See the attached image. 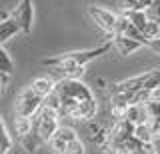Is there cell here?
<instances>
[{"mask_svg":"<svg viewBox=\"0 0 160 154\" xmlns=\"http://www.w3.org/2000/svg\"><path fill=\"white\" fill-rule=\"evenodd\" d=\"M56 94L60 96L62 118H72L78 122H88L96 116V98L92 90L80 78H62L56 82Z\"/></svg>","mask_w":160,"mask_h":154,"instance_id":"1","label":"cell"},{"mask_svg":"<svg viewBox=\"0 0 160 154\" xmlns=\"http://www.w3.org/2000/svg\"><path fill=\"white\" fill-rule=\"evenodd\" d=\"M108 50H110V42L100 44L96 48H88V50H76V52L58 54V56H52V58H44L42 66H48L54 72L64 74V78H82L84 66L88 62L100 58L102 54H106Z\"/></svg>","mask_w":160,"mask_h":154,"instance_id":"2","label":"cell"},{"mask_svg":"<svg viewBox=\"0 0 160 154\" xmlns=\"http://www.w3.org/2000/svg\"><path fill=\"white\" fill-rule=\"evenodd\" d=\"M60 118H62V114L58 110H52V108L46 106H42L36 116H32V130L38 134L44 144H50L54 134L60 130V126H62Z\"/></svg>","mask_w":160,"mask_h":154,"instance_id":"3","label":"cell"},{"mask_svg":"<svg viewBox=\"0 0 160 154\" xmlns=\"http://www.w3.org/2000/svg\"><path fill=\"white\" fill-rule=\"evenodd\" d=\"M42 104H44V98L40 96V94H36L30 86H26L16 96V102H14V116L32 118L40 112Z\"/></svg>","mask_w":160,"mask_h":154,"instance_id":"4","label":"cell"},{"mask_svg":"<svg viewBox=\"0 0 160 154\" xmlns=\"http://www.w3.org/2000/svg\"><path fill=\"white\" fill-rule=\"evenodd\" d=\"M132 136H134V124H130L128 120H114L112 128H108V140L102 146L104 154H116L120 144H124Z\"/></svg>","mask_w":160,"mask_h":154,"instance_id":"5","label":"cell"},{"mask_svg":"<svg viewBox=\"0 0 160 154\" xmlns=\"http://www.w3.org/2000/svg\"><path fill=\"white\" fill-rule=\"evenodd\" d=\"M88 14L96 26L100 30H104L106 34H110V38L116 34V24H118V12H112L108 8H102V6H96V4H90L88 6Z\"/></svg>","mask_w":160,"mask_h":154,"instance_id":"6","label":"cell"},{"mask_svg":"<svg viewBox=\"0 0 160 154\" xmlns=\"http://www.w3.org/2000/svg\"><path fill=\"white\" fill-rule=\"evenodd\" d=\"M78 138V134L74 128H70V126H60V130L54 134V138L50 140V150H52L54 154H66L68 150V146H70V142H74Z\"/></svg>","mask_w":160,"mask_h":154,"instance_id":"7","label":"cell"},{"mask_svg":"<svg viewBox=\"0 0 160 154\" xmlns=\"http://www.w3.org/2000/svg\"><path fill=\"white\" fill-rule=\"evenodd\" d=\"M12 18L20 24L24 34L32 30V0H20L12 10Z\"/></svg>","mask_w":160,"mask_h":154,"instance_id":"8","label":"cell"},{"mask_svg":"<svg viewBox=\"0 0 160 154\" xmlns=\"http://www.w3.org/2000/svg\"><path fill=\"white\" fill-rule=\"evenodd\" d=\"M124 120H128L130 124H134V126H138V124H146L150 120V112H148L146 102H142V104H130Z\"/></svg>","mask_w":160,"mask_h":154,"instance_id":"9","label":"cell"},{"mask_svg":"<svg viewBox=\"0 0 160 154\" xmlns=\"http://www.w3.org/2000/svg\"><path fill=\"white\" fill-rule=\"evenodd\" d=\"M114 44V48L122 54V56H128V54H132V52H136L138 48H142L144 44L142 42H138V40H134V38H126V36H112L110 38Z\"/></svg>","mask_w":160,"mask_h":154,"instance_id":"10","label":"cell"},{"mask_svg":"<svg viewBox=\"0 0 160 154\" xmlns=\"http://www.w3.org/2000/svg\"><path fill=\"white\" fill-rule=\"evenodd\" d=\"M30 88H32L36 94H40L42 98H46V96H50L54 90H56V82L52 80V78H36V80H32L28 84Z\"/></svg>","mask_w":160,"mask_h":154,"instance_id":"11","label":"cell"},{"mask_svg":"<svg viewBox=\"0 0 160 154\" xmlns=\"http://www.w3.org/2000/svg\"><path fill=\"white\" fill-rule=\"evenodd\" d=\"M18 32H22V28H20V24L14 20L12 16L6 18V20H2L0 22V42H6L8 38H12V36H16Z\"/></svg>","mask_w":160,"mask_h":154,"instance_id":"12","label":"cell"},{"mask_svg":"<svg viewBox=\"0 0 160 154\" xmlns=\"http://www.w3.org/2000/svg\"><path fill=\"white\" fill-rule=\"evenodd\" d=\"M118 14H122L124 18H128V20L132 22V24L138 28L140 32H142L144 28H146V24L150 22V20H148V16H146V12H144V10H122V12H118Z\"/></svg>","mask_w":160,"mask_h":154,"instance_id":"13","label":"cell"},{"mask_svg":"<svg viewBox=\"0 0 160 154\" xmlns=\"http://www.w3.org/2000/svg\"><path fill=\"white\" fill-rule=\"evenodd\" d=\"M20 144H22V148H24L26 152H30V154L36 152L40 146H44V142L40 140V136H38V134L34 132V130L30 132V134H26L24 138H20Z\"/></svg>","mask_w":160,"mask_h":154,"instance_id":"14","label":"cell"},{"mask_svg":"<svg viewBox=\"0 0 160 154\" xmlns=\"http://www.w3.org/2000/svg\"><path fill=\"white\" fill-rule=\"evenodd\" d=\"M134 138L140 140L142 144H156V142H154V134H152V130H150L148 122L134 126Z\"/></svg>","mask_w":160,"mask_h":154,"instance_id":"15","label":"cell"},{"mask_svg":"<svg viewBox=\"0 0 160 154\" xmlns=\"http://www.w3.org/2000/svg\"><path fill=\"white\" fill-rule=\"evenodd\" d=\"M14 128H16L18 138H24L26 134L32 132V118H24V116H14Z\"/></svg>","mask_w":160,"mask_h":154,"instance_id":"16","label":"cell"},{"mask_svg":"<svg viewBox=\"0 0 160 154\" xmlns=\"http://www.w3.org/2000/svg\"><path fill=\"white\" fill-rule=\"evenodd\" d=\"M0 138H2V146H0V154H8V150L12 148V138L6 128V122H0Z\"/></svg>","mask_w":160,"mask_h":154,"instance_id":"17","label":"cell"},{"mask_svg":"<svg viewBox=\"0 0 160 154\" xmlns=\"http://www.w3.org/2000/svg\"><path fill=\"white\" fill-rule=\"evenodd\" d=\"M12 70H14V64L10 60L8 52L4 50V48H0V72L2 74H12Z\"/></svg>","mask_w":160,"mask_h":154,"instance_id":"18","label":"cell"},{"mask_svg":"<svg viewBox=\"0 0 160 154\" xmlns=\"http://www.w3.org/2000/svg\"><path fill=\"white\" fill-rule=\"evenodd\" d=\"M116 6H118V12H122V10H142V8H140V0H118Z\"/></svg>","mask_w":160,"mask_h":154,"instance_id":"19","label":"cell"},{"mask_svg":"<svg viewBox=\"0 0 160 154\" xmlns=\"http://www.w3.org/2000/svg\"><path fill=\"white\" fill-rule=\"evenodd\" d=\"M146 16H148V20H154V22H158L160 20V0H154L152 4L146 8Z\"/></svg>","mask_w":160,"mask_h":154,"instance_id":"20","label":"cell"},{"mask_svg":"<svg viewBox=\"0 0 160 154\" xmlns=\"http://www.w3.org/2000/svg\"><path fill=\"white\" fill-rule=\"evenodd\" d=\"M86 150H84V142L80 140V138H76L74 142H70V146H68V150L66 154H84Z\"/></svg>","mask_w":160,"mask_h":154,"instance_id":"21","label":"cell"},{"mask_svg":"<svg viewBox=\"0 0 160 154\" xmlns=\"http://www.w3.org/2000/svg\"><path fill=\"white\" fill-rule=\"evenodd\" d=\"M146 46L150 48V50H152L154 54H158L160 56V38H154V40H148V44Z\"/></svg>","mask_w":160,"mask_h":154,"instance_id":"22","label":"cell"},{"mask_svg":"<svg viewBox=\"0 0 160 154\" xmlns=\"http://www.w3.org/2000/svg\"><path fill=\"white\" fill-rule=\"evenodd\" d=\"M8 78H10V74H2V72H0V84H2V90H6Z\"/></svg>","mask_w":160,"mask_h":154,"instance_id":"23","label":"cell"},{"mask_svg":"<svg viewBox=\"0 0 160 154\" xmlns=\"http://www.w3.org/2000/svg\"><path fill=\"white\" fill-rule=\"evenodd\" d=\"M152 2H154V0H140V8H142V10H146Z\"/></svg>","mask_w":160,"mask_h":154,"instance_id":"24","label":"cell"},{"mask_svg":"<svg viewBox=\"0 0 160 154\" xmlns=\"http://www.w3.org/2000/svg\"><path fill=\"white\" fill-rule=\"evenodd\" d=\"M158 24H160V20H158Z\"/></svg>","mask_w":160,"mask_h":154,"instance_id":"25","label":"cell"}]
</instances>
